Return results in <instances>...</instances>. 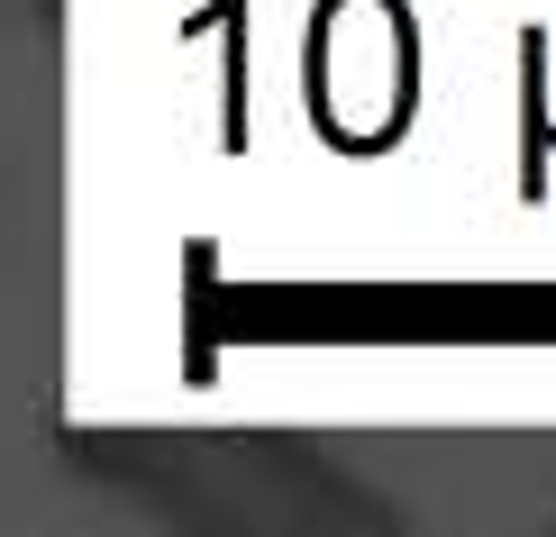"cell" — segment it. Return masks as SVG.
I'll use <instances>...</instances> for the list:
<instances>
[{
	"label": "cell",
	"mask_w": 556,
	"mask_h": 537,
	"mask_svg": "<svg viewBox=\"0 0 556 537\" xmlns=\"http://www.w3.org/2000/svg\"><path fill=\"white\" fill-rule=\"evenodd\" d=\"M64 456H74V474L165 510L182 528H219V537H338V528H392L402 520L346 464H311V456L274 447V437L91 429V437H64Z\"/></svg>",
	"instance_id": "1"
}]
</instances>
